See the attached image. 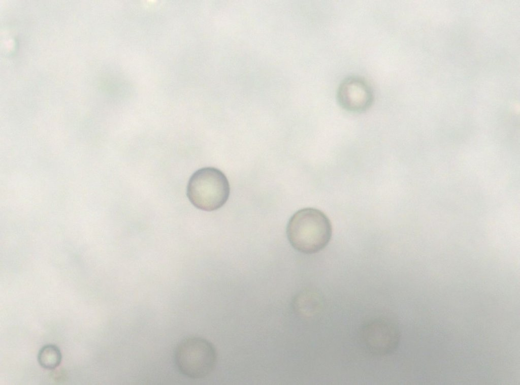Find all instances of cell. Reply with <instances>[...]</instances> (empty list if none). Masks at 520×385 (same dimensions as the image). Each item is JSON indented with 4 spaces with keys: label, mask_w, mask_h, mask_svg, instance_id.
I'll use <instances>...</instances> for the list:
<instances>
[{
    "label": "cell",
    "mask_w": 520,
    "mask_h": 385,
    "mask_svg": "<svg viewBox=\"0 0 520 385\" xmlns=\"http://www.w3.org/2000/svg\"><path fill=\"white\" fill-rule=\"evenodd\" d=\"M340 106L352 113L368 110L374 102V93L370 85L363 79L351 76L340 83L337 92Z\"/></svg>",
    "instance_id": "cell-5"
},
{
    "label": "cell",
    "mask_w": 520,
    "mask_h": 385,
    "mask_svg": "<svg viewBox=\"0 0 520 385\" xmlns=\"http://www.w3.org/2000/svg\"><path fill=\"white\" fill-rule=\"evenodd\" d=\"M230 193L229 182L220 170L205 167L196 171L190 177L187 196L196 208L212 211L222 207Z\"/></svg>",
    "instance_id": "cell-2"
},
{
    "label": "cell",
    "mask_w": 520,
    "mask_h": 385,
    "mask_svg": "<svg viewBox=\"0 0 520 385\" xmlns=\"http://www.w3.org/2000/svg\"><path fill=\"white\" fill-rule=\"evenodd\" d=\"M217 355L214 345L200 337H189L177 345L174 360L177 369L189 378H204L215 367Z\"/></svg>",
    "instance_id": "cell-3"
},
{
    "label": "cell",
    "mask_w": 520,
    "mask_h": 385,
    "mask_svg": "<svg viewBox=\"0 0 520 385\" xmlns=\"http://www.w3.org/2000/svg\"><path fill=\"white\" fill-rule=\"evenodd\" d=\"M286 234L289 243L297 251L313 254L323 249L331 240L332 226L321 210L305 208L295 213L289 219Z\"/></svg>",
    "instance_id": "cell-1"
},
{
    "label": "cell",
    "mask_w": 520,
    "mask_h": 385,
    "mask_svg": "<svg viewBox=\"0 0 520 385\" xmlns=\"http://www.w3.org/2000/svg\"><path fill=\"white\" fill-rule=\"evenodd\" d=\"M323 300L318 293L306 290L298 294L292 301L294 310L298 315L304 317H311L322 310Z\"/></svg>",
    "instance_id": "cell-6"
},
{
    "label": "cell",
    "mask_w": 520,
    "mask_h": 385,
    "mask_svg": "<svg viewBox=\"0 0 520 385\" xmlns=\"http://www.w3.org/2000/svg\"><path fill=\"white\" fill-rule=\"evenodd\" d=\"M62 359L60 349L53 344L43 346L38 355V361L40 365L48 370H53L60 364Z\"/></svg>",
    "instance_id": "cell-7"
},
{
    "label": "cell",
    "mask_w": 520,
    "mask_h": 385,
    "mask_svg": "<svg viewBox=\"0 0 520 385\" xmlns=\"http://www.w3.org/2000/svg\"><path fill=\"white\" fill-rule=\"evenodd\" d=\"M361 344L368 352L376 356L391 355L398 347L400 333L397 327L384 319H374L365 323L359 333Z\"/></svg>",
    "instance_id": "cell-4"
}]
</instances>
